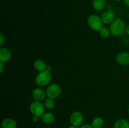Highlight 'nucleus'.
I'll return each mask as SVG.
<instances>
[{
	"label": "nucleus",
	"instance_id": "nucleus-1",
	"mask_svg": "<svg viewBox=\"0 0 129 128\" xmlns=\"http://www.w3.org/2000/svg\"><path fill=\"white\" fill-rule=\"evenodd\" d=\"M126 27L125 23L123 20L117 18L110 24V30L113 36H120L125 32Z\"/></svg>",
	"mask_w": 129,
	"mask_h": 128
},
{
	"label": "nucleus",
	"instance_id": "nucleus-2",
	"mask_svg": "<svg viewBox=\"0 0 129 128\" xmlns=\"http://www.w3.org/2000/svg\"><path fill=\"white\" fill-rule=\"evenodd\" d=\"M52 75L50 72L45 70L40 72L35 77V82L39 86L44 87L47 85L50 82Z\"/></svg>",
	"mask_w": 129,
	"mask_h": 128
},
{
	"label": "nucleus",
	"instance_id": "nucleus-3",
	"mask_svg": "<svg viewBox=\"0 0 129 128\" xmlns=\"http://www.w3.org/2000/svg\"><path fill=\"white\" fill-rule=\"evenodd\" d=\"M45 106L41 101L34 100L30 104V110L33 115L41 117L42 115L45 113Z\"/></svg>",
	"mask_w": 129,
	"mask_h": 128
},
{
	"label": "nucleus",
	"instance_id": "nucleus-4",
	"mask_svg": "<svg viewBox=\"0 0 129 128\" xmlns=\"http://www.w3.org/2000/svg\"><path fill=\"white\" fill-rule=\"evenodd\" d=\"M88 24L91 29L94 31H99L103 28V23L100 16L96 15H91L88 17Z\"/></svg>",
	"mask_w": 129,
	"mask_h": 128
},
{
	"label": "nucleus",
	"instance_id": "nucleus-5",
	"mask_svg": "<svg viewBox=\"0 0 129 128\" xmlns=\"http://www.w3.org/2000/svg\"><path fill=\"white\" fill-rule=\"evenodd\" d=\"M62 92L61 87L57 84H50L46 89L47 97L52 99H56L60 96Z\"/></svg>",
	"mask_w": 129,
	"mask_h": 128
},
{
	"label": "nucleus",
	"instance_id": "nucleus-6",
	"mask_svg": "<svg viewBox=\"0 0 129 128\" xmlns=\"http://www.w3.org/2000/svg\"><path fill=\"white\" fill-rule=\"evenodd\" d=\"M83 115L82 113L79 111H74L71 114L70 118V122L71 125H74V126L79 127L81 126L83 124Z\"/></svg>",
	"mask_w": 129,
	"mask_h": 128
},
{
	"label": "nucleus",
	"instance_id": "nucleus-7",
	"mask_svg": "<svg viewBox=\"0 0 129 128\" xmlns=\"http://www.w3.org/2000/svg\"><path fill=\"white\" fill-rule=\"evenodd\" d=\"M101 18L104 24H106V25L111 24L115 20V14L112 10H107L103 13Z\"/></svg>",
	"mask_w": 129,
	"mask_h": 128
},
{
	"label": "nucleus",
	"instance_id": "nucleus-8",
	"mask_svg": "<svg viewBox=\"0 0 129 128\" xmlns=\"http://www.w3.org/2000/svg\"><path fill=\"white\" fill-rule=\"evenodd\" d=\"M116 61L120 65H129V53L127 51H121L117 54L116 56Z\"/></svg>",
	"mask_w": 129,
	"mask_h": 128
},
{
	"label": "nucleus",
	"instance_id": "nucleus-9",
	"mask_svg": "<svg viewBox=\"0 0 129 128\" xmlns=\"http://www.w3.org/2000/svg\"><path fill=\"white\" fill-rule=\"evenodd\" d=\"M31 95L35 100H39V101H42L45 99L46 97H47L46 91L40 87L34 89L31 93Z\"/></svg>",
	"mask_w": 129,
	"mask_h": 128
},
{
	"label": "nucleus",
	"instance_id": "nucleus-10",
	"mask_svg": "<svg viewBox=\"0 0 129 128\" xmlns=\"http://www.w3.org/2000/svg\"><path fill=\"white\" fill-rule=\"evenodd\" d=\"M11 52L6 47L0 48V62L5 63L11 59Z\"/></svg>",
	"mask_w": 129,
	"mask_h": 128
},
{
	"label": "nucleus",
	"instance_id": "nucleus-11",
	"mask_svg": "<svg viewBox=\"0 0 129 128\" xmlns=\"http://www.w3.org/2000/svg\"><path fill=\"white\" fill-rule=\"evenodd\" d=\"M2 128H17V122L13 118L7 117L1 122Z\"/></svg>",
	"mask_w": 129,
	"mask_h": 128
},
{
	"label": "nucleus",
	"instance_id": "nucleus-12",
	"mask_svg": "<svg viewBox=\"0 0 129 128\" xmlns=\"http://www.w3.org/2000/svg\"><path fill=\"white\" fill-rule=\"evenodd\" d=\"M41 120L45 124H52L55 120V116L53 113L47 112H45L42 115Z\"/></svg>",
	"mask_w": 129,
	"mask_h": 128
},
{
	"label": "nucleus",
	"instance_id": "nucleus-13",
	"mask_svg": "<svg viewBox=\"0 0 129 128\" xmlns=\"http://www.w3.org/2000/svg\"><path fill=\"white\" fill-rule=\"evenodd\" d=\"M34 69L40 72L44 71L47 69V65L45 63V61L41 59H38V60H35L34 63Z\"/></svg>",
	"mask_w": 129,
	"mask_h": 128
},
{
	"label": "nucleus",
	"instance_id": "nucleus-14",
	"mask_svg": "<svg viewBox=\"0 0 129 128\" xmlns=\"http://www.w3.org/2000/svg\"><path fill=\"white\" fill-rule=\"evenodd\" d=\"M105 0H93V7L96 11H102L106 7Z\"/></svg>",
	"mask_w": 129,
	"mask_h": 128
},
{
	"label": "nucleus",
	"instance_id": "nucleus-15",
	"mask_svg": "<svg viewBox=\"0 0 129 128\" xmlns=\"http://www.w3.org/2000/svg\"><path fill=\"white\" fill-rule=\"evenodd\" d=\"M113 128H129V122L125 119H120L115 122Z\"/></svg>",
	"mask_w": 129,
	"mask_h": 128
},
{
	"label": "nucleus",
	"instance_id": "nucleus-16",
	"mask_svg": "<svg viewBox=\"0 0 129 128\" xmlns=\"http://www.w3.org/2000/svg\"><path fill=\"white\" fill-rule=\"evenodd\" d=\"M91 125L94 128H102L104 125V120L101 117H96L93 119Z\"/></svg>",
	"mask_w": 129,
	"mask_h": 128
},
{
	"label": "nucleus",
	"instance_id": "nucleus-17",
	"mask_svg": "<svg viewBox=\"0 0 129 128\" xmlns=\"http://www.w3.org/2000/svg\"><path fill=\"white\" fill-rule=\"evenodd\" d=\"M44 106L47 109H52L55 107V101L54 99L47 97L44 100Z\"/></svg>",
	"mask_w": 129,
	"mask_h": 128
},
{
	"label": "nucleus",
	"instance_id": "nucleus-18",
	"mask_svg": "<svg viewBox=\"0 0 129 128\" xmlns=\"http://www.w3.org/2000/svg\"><path fill=\"white\" fill-rule=\"evenodd\" d=\"M100 35L102 37L105 38H107L109 37L110 35L111 34V31L110 29H108V28L103 27L99 31Z\"/></svg>",
	"mask_w": 129,
	"mask_h": 128
},
{
	"label": "nucleus",
	"instance_id": "nucleus-19",
	"mask_svg": "<svg viewBox=\"0 0 129 128\" xmlns=\"http://www.w3.org/2000/svg\"><path fill=\"white\" fill-rule=\"evenodd\" d=\"M5 36H4L3 34L1 33V35H0V46H1V47L3 46V45L4 42H5Z\"/></svg>",
	"mask_w": 129,
	"mask_h": 128
},
{
	"label": "nucleus",
	"instance_id": "nucleus-20",
	"mask_svg": "<svg viewBox=\"0 0 129 128\" xmlns=\"http://www.w3.org/2000/svg\"><path fill=\"white\" fill-rule=\"evenodd\" d=\"M79 128H94L93 126H92L91 124H83L80 126Z\"/></svg>",
	"mask_w": 129,
	"mask_h": 128
},
{
	"label": "nucleus",
	"instance_id": "nucleus-21",
	"mask_svg": "<svg viewBox=\"0 0 129 128\" xmlns=\"http://www.w3.org/2000/svg\"><path fill=\"white\" fill-rule=\"evenodd\" d=\"M5 66L4 63L0 62V72L2 74V73L5 71Z\"/></svg>",
	"mask_w": 129,
	"mask_h": 128
},
{
	"label": "nucleus",
	"instance_id": "nucleus-22",
	"mask_svg": "<svg viewBox=\"0 0 129 128\" xmlns=\"http://www.w3.org/2000/svg\"><path fill=\"white\" fill-rule=\"evenodd\" d=\"M39 117L36 116V115H33L32 120H33V121L35 122H37L39 120Z\"/></svg>",
	"mask_w": 129,
	"mask_h": 128
},
{
	"label": "nucleus",
	"instance_id": "nucleus-23",
	"mask_svg": "<svg viewBox=\"0 0 129 128\" xmlns=\"http://www.w3.org/2000/svg\"><path fill=\"white\" fill-rule=\"evenodd\" d=\"M123 2L125 5L129 8V0H123Z\"/></svg>",
	"mask_w": 129,
	"mask_h": 128
},
{
	"label": "nucleus",
	"instance_id": "nucleus-24",
	"mask_svg": "<svg viewBox=\"0 0 129 128\" xmlns=\"http://www.w3.org/2000/svg\"><path fill=\"white\" fill-rule=\"evenodd\" d=\"M125 32L127 35H129V25H127V27H126V30H125Z\"/></svg>",
	"mask_w": 129,
	"mask_h": 128
},
{
	"label": "nucleus",
	"instance_id": "nucleus-25",
	"mask_svg": "<svg viewBox=\"0 0 129 128\" xmlns=\"http://www.w3.org/2000/svg\"><path fill=\"white\" fill-rule=\"evenodd\" d=\"M51 69H52L51 67H50V66H49V65H47V69H46V70H48V71L50 72V71H51V70H52Z\"/></svg>",
	"mask_w": 129,
	"mask_h": 128
},
{
	"label": "nucleus",
	"instance_id": "nucleus-26",
	"mask_svg": "<svg viewBox=\"0 0 129 128\" xmlns=\"http://www.w3.org/2000/svg\"><path fill=\"white\" fill-rule=\"evenodd\" d=\"M77 127H78L74 126V125H70V126L68 127V128H77Z\"/></svg>",
	"mask_w": 129,
	"mask_h": 128
},
{
	"label": "nucleus",
	"instance_id": "nucleus-27",
	"mask_svg": "<svg viewBox=\"0 0 129 128\" xmlns=\"http://www.w3.org/2000/svg\"><path fill=\"white\" fill-rule=\"evenodd\" d=\"M116 1H123V0H115Z\"/></svg>",
	"mask_w": 129,
	"mask_h": 128
},
{
	"label": "nucleus",
	"instance_id": "nucleus-28",
	"mask_svg": "<svg viewBox=\"0 0 129 128\" xmlns=\"http://www.w3.org/2000/svg\"><path fill=\"white\" fill-rule=\"evenodd\" d=\"M128 114H129V107H128Z\"/></svg>",
	"mask_w": 129,
	"mask_h": 128
},
{
	"label": "nucleus",
	"instance_id": "nucleus-29",
	"mask_svg": "<svg viewBox=\"0 0 129 128\" xmlns=\"http://www.w3.org/2000/svg\"><path fill=\"white\" fill-rule=\"evenodd\" d=\"M47 128H52V127H47Z\"/></svg>",
	"mask_w": 129,
	"mask_h": 128
},
{
	"label": "nucleus",
	"instance_id": "nucleus-30",
	"mask_svg": "<svg viewBox=\"0 0 129 128\" xmlns=\"http://www.w3.org/2000/svg\"><path fill=\"white\" fill-rule=\"evenodd\" d=\"M128 18H129V12H128Z\"/></svg>",
	"mask_w": 129,
	"mask_h": 128
}]
</instances>
